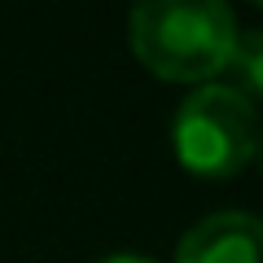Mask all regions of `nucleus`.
Returning <instances> with one entry per match:
<instances>
[{"mask_svg":"<svg viewBox=\"0 0 263 263\" xmlns=\"http://www.w3.org/2000/svg\"><path fill=\"white\" fill-rule=\"evenodd\" d=\"M127 35L154 75L211 84L228 66L237 18L224 0H145L127 13Z\"/></svg>","mask_w":263,"mask_h":263,"instance_id":"f257e3e1","label":"nucleus"},{"mask_svg":"<svg viewBox=\"0 0 263 263\" xmlns=\"http://www.w3.org/2000/svg\"><path fill=\"white\" fill-rule=\"evenodd\" d=\"M97 263H158V259H145V254H105V259H97Z\"/></svg>","mask_w":263,"mask_h":263,"instance_id":"39448f33","label":"nucleus"},{"mask_svg":"<svg viewBox=\"0 0 263 263\" xmlns=\"http://www.w3.org/2000/svg\"><path fill=\"white\" fill-rule=\"evenodd\" d=\"M228 66H233V75L246 97H263V27H250V31H237L233 40V53H228Z\"/></svg>","mask_w":263,"mask_h":263,"instance_id":"20e7f679","label":"nucleus"},{"mask_svg":"<svg viewBox=\"0 0 263 263\" xmlns=\"http://www.w3.org/2000/svg\"><path fill=\"white\" fill-rule=\"evenodd\" d=\"M171 141L193 176H233L254 158L259 110L233 84H197L171 119Z\"/></svg>","mask_w":263,"mask_h":263,"instance_id":"f03ea898","label":"nucleus"},{"mask_svg":"<svg viewBox=\"0 0 263 263\" xmlns=\"http://www.w3.org/2000/svg\"><path fill=\"white\" fill-rule=\"evenodd\" d=\"M176 263H263V215L211 211L176 246Z\"/></svg>","mask_w":263,"mask_h":263,"instance_id":"7ed1b4c3","label":"nucleus"},{"mask_svg":"<svg viewBox=\"0 0 263 263\" xmlns=\"http://www.w3.org/2000/svg\"><path fill=\"white\" fill-rule=\"evenodd\" d=\"M254 154H259V162H263V127H259V145H254Z\"/></svg>","mask_w":263,"mask_h":263,"instance_id":"423d86ee","label":"nucleus"}]
</instances>
